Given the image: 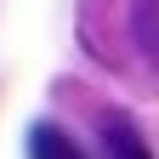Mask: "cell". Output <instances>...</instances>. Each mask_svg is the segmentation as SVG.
Masks as SVG:
<instances>
[{"mask_svg":"<svg viewBox=\"0 0 159 159\" xmlns=\"http://www.w3.org/2000/svg\"><path fill=\"white\" fill-rule=\"evenodd\" d=\"M29 159H85V153L74 148L68 131H57V125H34V131H29Z\"/></svg>","mask_w":159,"mask_h":159,"instance_id":"1","label":"cell"},{"mask_svg":"<svg viewBox=\"0 0 159 159\" xmlns=\"http://www.w3.org/2000/svg\"><path fill=\"white\" fill-rule=\"evenodd\" d=\"M102 142L114 159H148V142H142V131L131 125V119H108L102 125Z\"/></svg>","mask_w":159,"mask_h":159,"instance_id":"2","label":"cell"}]
</instances>
